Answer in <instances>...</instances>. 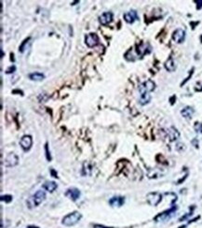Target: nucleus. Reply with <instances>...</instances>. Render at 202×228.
Instances as JSON below:
<instances>
[{
	"instance_id": "f257e3e1",
	"label": "nucleus",
	"mask_w": 202,
	"mask_h": 228,
	"mask_svg": "<svg viewBox=\"0 0 202 228\" xmlns=\"http://www.w3.org/2000/svg\"><path fill=\"white\" fill-rule=\"evenodd\" d=\"M45 199H46V193H45L43 190H38L33 196H31L28 201L27 204L30 209H32L33 207H36L38 205H40Z\"/></svg>"
},
{
	"instance_id": "f03ea898",
	"label": "nucleus",
	"mask_w": 202,
	"mask_h": 228,
	"mask_svg": "<svg viewBox=\"0 0 202 228\" xmlns=\"http://www.w3.org/2000/svg\"><path fill=\"white\" fill-rule=\"evenodd\" d=\"M81 218H82L81 213H79L78 211H74L64 216V218L62 219V224L65 226H73L77 224L81 220Z\"/></svg>"
},
{
	"instance_id": "7ed1b4c3",
	"label": "nucleus",
	"mask_w": 202,
	"mask_h": 228,
	"mask_svg": "<svg viewBox=\"0 0 202 228\" xmlns=\"http://www.w3.org/2000/svg\"><path fill=\"white\" fill-rule=\"evenodd\" d=\"M162 199V195L158 192H152L147 194L146 195V200L148 204L152 207H156L161 202Z\"/></svg>"
},
{
	"instance_id": "20e7f679",
	"label": "nucleus",
	"mask_w": 202,
	"mask_h": 228,
	"mask_svg": "<svg viewBox=\"0 0 202 228\" xmlns=\"http://www.w3.org/2000/svg\"><path fill=\"white\" fill-rule=\"evenodd\" d=\"M155 89V83L151 81V80H147L144 82L141 83L139 85V92L140 94H145V93H150L153 92V91Z\"/></svg>"
},
{
	"instance_id": "39448f33",
	"label": "nucleus",
	"mask_w": 202,
	"mask_h": 228,
	"mask_svg": "<svg viewBox=\"0 0 202 228\" xmlns=\"http://www.w3.org/2000/svg\"><path fill=\"white\" fill-rule=\"evenodd\" d=\"M85 43L88 48L96 47L99 44V37L95 33H89L85 37Z\"/></svg>"
},
{
	"instance_id": "423d86ee",
	"label": "nucleus",
	"mask_w": 202,
	"mask_h": 228,
	"mask_svg": "<svg viewBox=\"0 0 202 228\" xmlns=\"http://www.w3.org/2000/svg\"><path fill=\"white\" fill-rule=\"evenodd\" d=\"M18 163H19V157L15 153H9L5 158V160L2 163V165H4L5 167H12L17 166Z\"/></svg>"
},
{
	"instance_id": "0eeeda50",
	"label": "nucleus",
	"mask_w": 202,
	"mask_h": 228,
	"mask_svg": "<svg viewBox=\"0 0 202 228\" xmlns=\"http://www.w3.org/2000/svg\"><path fill=\"white\" fill-rule=\"evenodd\" d=\"M176 210H177V206H173V207L170 208V210H166V211H164V212H161V213H159L158 216H155L154 220H155V222H164V221L168 220V219L175 212Z\"/></svg>"
},
{
	"instance_id": "6e6552de",
	"label": "nucleus",
	"mask_w": 202,
	"mask_h": 228,
	"mask_svg": "<svg viewBox=\"0 0 202 228\" xmlns=\"http://www.w3.org/2000/svg\"><path fill=\"white\" fill-rule=\"evenodd\" d=\"M32 144H33V140L31 138V136H24L20 140V145L21 149L25 151L31 149Z\"/></svg>"
},
{
	"instance_id": "1a4fd4ad",
	"label": "nucleus",
	"mask_w": 202,
	"mask_h": 228,
	"mask_svg": "<svg viewBox=\"0 0 202 228\" xmlns=\"http://www.w3.org/2000/svg\"><path fill=\"white\" fill-rule=\"evenodd\" d=\"M185 31L181 28L176 29L172 33V39L176 43H183L185 41Z\"/></svg>"
},
{
	"instance_id": "9d476101",
	"label": "nucleus",
	"mask_w": 202,
	"mask_h": 228,
	"mask_svg": "<svg viewBox=\"0 0 202 228\" xmlns=\"http://www.w3.org/2000/svg\"><path fill=\"white\" fill-rule=\"evenodd\" d=\"M80 191L77 188H69L65 192V196H67L68 198H70L73 201H77L79 197H80Z\"/></svg>"
},
{
	"instance_id": "9b49d317",
	"label": "nucleus",
	"mask_w": 202,
	"mask_h": 228,
	"mask_svg": "<svg viewBox=\"0 0 202 228\" xmlns=\"http://www.w3.org/2000/svg\"><path fill=\"white\" fill-rule=\"evenodd\" d=\"M113 21V13L112 12H103L100 17H99V22L102 26H107L110 22Z\"/></svg>"
},
{
	"instance_id": "f8f14e48",
	"label": "nucleus",
	"mask_w": 202,
	"mask_h": 228,
	"mask_svg": "<svg viewBox=\"0 0 202 228\" xmlns=\"http://www.w3.org/2000/svg\"><path fill=\"white\" fill-rule=\"evenodd\" d=\"M125 203V198L122 196H114L109 200V205L113 208H120Z\"/></svg>"
},
{
	"instance_id": "ddd939ff",
	"label": "nucleus",
	"mask_w": 202,
	"mask_h": 228,
	"mask_svg": "<svg viewBox=\"0 0 202 228\" xmlns=\"http://www.w3.org/2000/svg\"><path fill=\"white\" fill-rule=\"evenodd\" d=\"M123 18L125 22H128V24H133L136 20H138V14L135 10H130V11L124 13Z\"/></svg>"
},
{
	"instance_id": "4468645a",
	"label": "nucleus",
	"mask_w": 202,
	"mask_h": 228,
	"mask_svg": "<svg viewBox=\"0 0 202 228\" xmlns=\"http://www.w3.org/2000/svg\"><path fill=\"white\" fill-rule=\"evenodd\" d=\"M167 136L170 141H175L180 138V133H179V131L176 128L170 127L167 130Z\"/></svg>"
},
{
	"instance_id": "2eb2a0df",
	"label": "nucleus",
	"mask_w": 202,
	"mask_h": 228,
	"mask_svg": "<svg viewBox=\"0 0 202 228\" xmlns=\"http://www.w3.org/2000/svg\"><path fill=\"white\" fill-rule=\"evenodd\" d=\"M164 175V172L161 168H153L150 169L147 173V176L149 179H158Z\"/></svg>"
},
{
	"instance_id": "dca6fc26",
	"label": "nucleus",
	"mask_w": 202,
	"mask_h": 228,
	"mask_svg": "<svg viewBox=\"0 0 202 228\" xmlns=\"http://www.w3.org/2000/svg\"><path fill=\"white\" fill-rule=\"evenodd\" d=\"M194 113H195L194 108H193L192 107H189V106H187V107L184 108L181 110V114H182V116H183L184 118H185V119H188V120H189V119H191V118L193 117Z\"/></svg>"
},
{
	"instance_id": "f3484780",
	"label": "nucleus",
	"mask_w": 202,
	"mask_h": 228,
	"mask_svg": "<svg viewBox=\"0 0 202 228\" xmlns=\"http://www.w3.org/2000/svg\"><path fill=\"white\" fill-rule=\"evenodd\" d=\"M164 66H165V68H166V70L169 71V72H173V71H175V70H176V67H177V65H176L174 60H173L171 57H170V58L165 62Z\"/></svg>"
},
{
	"instance_id": "a211bd4d",
	"label": "nucleus",
	"mask_w": 202,
	"mask_h": 228,
	"mask_svg": "<svg viewBox=\"0 0 202 228\" xmlns=\"http://www.w3.org/2000/svg\"><path fill=\"white\" fill-rule=\"evenodd\" d=\"M57 187H58V185H57V183L55 181H46L43 184V188L46 191L50 192V193L54 192L57 189Z\"/></svg>"
},
{
	"instance_id": "6ab92c4d",
	"label": "nucleus",
	"mask_w": 202,
	"mask_h": 228,
	"mask_svg": "<svg viewBox=\"0 0 202 228\" xmlns=\"http://www.w3.org/2000/svg\"><path fill=\"white\" fill-rule=\"evenodd\" d=\"M92 172V166L89 162H85L82 167V175L83 176H91Z\"/></svg>"
},
{
	"instance_id": "aec40b11",
	"label": "nucleus",
	"mask_w": 202,
	"mask_h": 228,
	"mask_svg": "<svg viewBox=\"0 0 202 228\" xmlns=\"http://www.w3.org/2000/svg\"><path fill=\"white\" fill-rule=\"evenodd\" d=\"M29 79L31 81H41L45 79V76L44 74L40 73V72H34V73H31L29 74Z\"/></svg>"
},
{
	"instance_id": "412c9836",
	"label": "nucleus",
	"mask_w": 202,
	"mask_h": 228,
	"mask_svg": "<svg viewBox=\"0 0 202 228\" xmlns=\"http://www.w3.org/2000/svg\"><path fill=\"white\" fill-rule=\"evenodd\" d=\"M151 100V95L150 93H145V94H142L140 98H139V103L142 106H144L146 104H148Z\"/></svg>"
},
{
	"instance_id": "4be33fe9",
	"label": "nucleus",
	"mask_w": 202,
	"mask_h": 228,
	"mask_svg": "<svg viewBox=\"0 0 202 228\" xmlns=\"http://www.w3.org/2000/svg\"><path fill=\"white\" fill-rule=\"evenodd\" d=\"M194 129L196 133H199V134H202V123H195V125H194Z\"/></svg>"
},
{
	"instance_id": "5701e85b",
	"label": "nucleus",
	"mask_w": 202,
	"mask_h": 228,
	"mask_svg": "<svg viewBox=\"0 0 202 228\" xmlns=\"http://www.w3.org/2000/svg\"><path fill=\"white\" fill-rule=\"evenodd\" d=\"M12 199H13V197H12V195H2V196H1V201L6 202V203L11 202Z\"/></svg>"
},
{
	"instance_id": "b1692460",
	"label": "nucleus",
	"mask_w": 202,
	"mask_h": 228,
	"mask_svg": "<svg viewBox=\"0 0 202 228\" xmlns=\"http://www.w3.org/2000/svg\"><path fill=\"white\" fill-rule=\"evenodd\" d=\"M30 40V37H28V38H25L24 41H22V43H21V45L19 47V52L20 53H24V48H25V45L27 44V42Z\"/></svg>"
},
{
	"instance_id": "393cba45",
	"label": "nucleus",
	"mask_w": 202,
	"mask_h": 228,
	"mask_svg": "<svg viewBox=\"0 0 202 228\" xmlns=\"http://www.w3.org/2000/svg\"><path fill=\"white\" fill-rule=\"evenodd\" d=\"M45 151H46V157H47V160H48V161H50V160H51V155H50V151H49V144H48V143L45 144Z\"/></svg>"
},
{
	"instance_id": "a878e982",
	"label": "nucleus",
	"mask_w": 202,
	"mask_h": 228,
	"mask_svg": "<svg viewBox=\"0 0 202 228\" xmlns=\"http://www.w3.org/2000/svg\"><path fill=\"white\" fill-rule=\"evenodd\" d=\"M176 150L179 151H183L185 150V145L183 144V143H178L176 145Z\"/></svg>"
},
{
	"instance_id": "bb28decb",
	"label": "nucleus",
	"mask_w": 202,
	"mask_h": 228,
	"mask_svg": "<svg viewBox=\"0 0 202 228\" xmlns=\"http://www.w3.org/2000/svg\"><path fill=\"white\" fill-rule=\"evenodd\" d=\"M16 71V66L15 65H10L8 69L6 70V73L7 74H11V73H13V72H15Z\"/></svg>"
},
{
	"instance_id": "cd10ccee",
	"label": "nucleus",
	"mask_w": 202,
	"mask_h": 228,
	"mask_svg": "<svg viewBox=\"0 0 202 228\" xmlns=\"http://www.w3.org/2000/svg\"><path fill=\"white\" fill-rule=\"evenodd\" d=\"M195 3L196 4V10H200V9H202V0H196L195 1Z\"/></svg>"
},
{
	"instance_id": "c85d7f7f",
	"label": "nucleus",
	"mask_w": 202,
	"mask_h": 228,
	"mask_svg": "<svg viewBox=\"0 0 202 228\" xmlns=\"http://www.w3.org/2000/svg\"><path fill=\"white\" fill-rule=\"evenodd\" d=\"M193 71H194V68H192V70L190 71V74H189V76H188V77H187V78L185 79V81H183V82H182L181 86H183V85H184V84H185V82H186V81H188V80L190 79V77H191V76H192V74H193Z\"/></svg>"
},
{
	"instance_id": "c756f323",
	"label": "nucleus",
	"mask_w": 202,
	"mask_h": 228,
	"mask_svg": "<svg viewBox=\"0 0 202 228\" xmlns=\"http://www.w3.org/2000/svg\"><path fill=\"white\" fill-rule=\"evenodd\" d=\"M50 174H51V176L53 177V178H58V174H57V172L53 169V168H50Z\"/></svg>"
},
{
	"instance_id": "7c9ffc66",
	"label": "nucleus",
	"mask_w": 202,
	"mask_h": 228,
	"mask_svg": "<svg viewBox=\"0 0 202 228\" xmlns=\"http://www.w3.org/2000/svg\"><path fill=\"white\" fill-rule=\"evenodd\" d=\"M93 228H113V227H107V226H104V225L94 224V225H93Z\"/></svg>"
},
{
	"instance_id": "2f4dec72",
	"label": "nucleus",
	"mask_w": 202,
	"mask_h": 228,
	"mask_svg": "<svg viewBox=\"0 0 202 228\" xmlns=\"http://www.w3.org/2000/svg\"><path fill=\"white\" fill-rule=\"evenodd\" d=\"M175 99H176V96H173L171 98H170V104H171V105H173V104H174Z\"/></svg>"
},
{
	"instance_id": "473e14b6",
	"label": "nucleus",
	"mask_w": 202,
	"mask_h": 228,
	"mask_svg": "<svg viewBox=\"0 0 202 228\" xmlns=\"http://www.w3.org/2000/svg\"><path fill=\"white\" fill-rule=\"evenodd\" d=\"M12 93H13V94H15V93H18V94H21V96H24V93H22L21 91H19V90H15V91H13Z\"/></svg>"
},
{
	"instance_id": "72a5a7b5",
	"label": "nucleus",
	"mask_w": 202,
	"mask_h": 228,
	"mask_svg": "<svg viewBox=\"0 0 202 228\" xmlns=\"http://www.w3.org/2000/svg\"><path fill=\"white\" fill-rule=\"evenodd\" d=\"M10 56H11V58H10V61H12V62H14V58H13V56H14V54L11 53H10Z\"/></svg>"
},
{
	"instance_id": "f704fd0d",
	"label": "nucleus",
	"mask_w": 202,
	"mask_h": 228,
	"mask_svg": "<svg viewBox=\"0 0 202 228\" xmlns=\"http://www.w3.org/2000/svg\"><path fill=\"white\" fill-rule=\"evenodd\" d=\"M27 228H39V227H37V226H34V225H29Z\"/></svg>"
},
{
	"instance_id": "c9c22d12",
	"label": "nucleus",
	"mask_w": 202,
	"mask_h": 228,
	"mask_svg": "<svg viewBox=\"0 0 202 228\" xmlns=\"http://www.w3.org/2000/svg\"><path fill=\"white\" fill-rule=\"evenodd\" d=\"M200 41H201V43H202V35L200 36Z\"/></svg>"
}]
</instances>
